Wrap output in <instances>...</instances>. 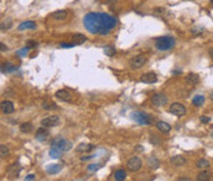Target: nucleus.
Returning a JSON list of instances; mask_svg holds the SVG:
<instances>
[{"instance_id":"nucleus-1","label":"nucleus","mask_w":213,"mask_h":181,"mask_svg":"<svg viewBox=\"0 0 213 181\" xmlns=\"http://www.w3.org/2000/svg\"><path fill=\"white\" fill-rule=\"evenodd\" d=\"M84 27L93 35H108L117 25L116 17L106 12H88L83 19Z\"/></svg>"},{"instance_id":"nucleus-2","label":"nucleus","mask_w":213,"mask_h":181,"mask_svg":"<svg viewBox=\"0 0 213 181\" xmlns=\"http://www.w3.org/2000/svg\"><path fill=\"white\" fill-rule=\"evenodd\" d=\"M174 46H175V39L170 36L159 37V38H156V41H155V48H156L158 51H161V52L169 51V49H171Z\"/></svg>"},{"instance_id":"nucleus-3","label":"nucleus","mask_w":213,"mask_h":181,"mask_svg":"<svg viewBox=\"0 0 213 181\" xmlns=\"http://www.w3.org/2000/svg\"><path fill=\"white\" fill-rule=\"evenodd\" d=\"M131 117H132V120L134 122H137L138 124H143V126H148V124H150L153 122V118L149 115L142 112V111H134V112H132L131 113Z\"/></svg>"},{"instance_id":"nucleus-4","label":"nucleus","mask_w":213,"mask_h":181,"mask_svg":"<svg viewBox=\"0 0 213 181\" xmlns=\"http://www.w3.org/2000/svg\"><path fill=\"white\" fill-rule=\"evenodd\" d=\"M52 147H54V148H57V149H59L62 152H69L71 149V147H73V144H71L70 141L66 139L64 137H57L52 142Z\"/></svg>"},{"instance_id":"nucleus-5","label":"nucleus","mask_w":213,"mask_h":181,"mask_svg":"<svg viewBox=\"0 0 213 181\" xmlns=\"http://www.w3.org/2000/svg\"><path fill=\"white\" fill-rule=\"evenodd\" d=\"M169 112L178 116V117H182L186 115V107L182 105V104H179V102H174L170 107H169Z\"/></svg>"},{"instance_id":"nucleus-6","label":"nucleus","mask_w":213,"mask_h":181,"mask_svg":"<svg viewBox=\"0 0 213 181\" xmlns=\"http://www.w3.org/2000/svg\"><path fill=\"white\" fill-rule=\"evenodd\" d=\"M152 102L154 106H158V107H161V106H165L168 104V97L161 94V93H158L155 95H153L152 97Z\"/></svg>"},{"instance_id":"nucleus-7","label":"nucleus","mask_w":213,"mask_h":181,"mask_svg":"<svg viewBox=\"0 0 213 181\" xmlns=\"http://www.w3.org/2000/svg\"><path fill=\"white\" fill-rule=\"evenodd\" d=\"M141 168H142V160L139 158H137V156H133L127 161V169L133 171V173L138 171Z\"/></svg>"},{"instance_id":"nucleus-8","label":"nucleus","mask_w":213,"mask_h":181,"mask_svg":"<svg viewBox=\"0 0 213 181\" xmlns=\"http://www.w3.org/2000/svg\"><path fill=\"white\" fill-rule=\"evenodd\" d=\"M145 62H147L145 56L138 54V56H136V57L132 58V61L129 62V66H131L132 69H138V68H141V67H143L145 64Z\"/></svg>"},{"instance_id":"nucleus-9","label":"nucleus","mask_w":213,"mask_h":181,"mask_svg":"<svg viewBox=\"0 0 213 181\" xmlns=\"http://www.w3.org/2000/svg\"><path fill=\"white\" fill-rule=\"evenodd\" d=\"M58 123H59L58 116H48V117L41 120V126H43V127H54Z\"/></svg>"},{"instance_id":"nucleus-10","label":"nucleus","mask_w":213,"mask_h":181,"mask_svg":"<svg viewBox=\"0 0 213 181\" xmlns=\"http://www.w3.org/2000/svg\"><path fill=\"white\" fill-rule=\"evenodd\" d=\"M57 99H59V100H62V101H66V102H70L71 100H73V96H71V94L68 91V90H66V89H61V90H58L57 93H56V95H54Z\"/></svg>"},{"instance_id":"nucleus-11","label":"nucleus","mask_w":213,"mask_h":181,"mask_svg":"<svg viewBox=\"0 0 213 181\" xmlns=\"http://www.w3.org/2000/svg\"><path fill=\"white\" fill-rule=\"evenodd\" d=\"M141 81L145 83V84H154V83L158 81V76H156L155 73L148 72L145 73V74H143L142 76H141Z\"/></svg>"},{"instance_id":"nucleus-12","label":"nucleus","mask_w":213,"mask_h":181,"mask_svg":"<svg viewBox=\"0 0 213 181\" xmlns=\"http://www.w3.org/2000/svg\"><path fill=\"white\" fill-rule=\"evenodd\" d=\"M48 136H49V132L46 129V127H41L36 131V139L38 142H46L48 139Z\"/></svg>"},{"instance_id":"nucleus-13","label":"nucleus","mask_w":213,"mask_h":181,"mask_svg":"<svg viewBox=\"0 0 213 181\" xmlns=\"http://www.w3.org/2000/svg\"><path fill=\"white\" fill-rule=\"evenodd\" d=\"M1 111L5 113V115H10L15 111V107H14V104L11 101H2L1 102Z\"/></svg>"},{"instance_id":"nucleus-14","label":"nucleus","mask_w":213,"mask_h":181,"mask_svg":"<svg viewBox=\"0 0 213 181\" xmlns=\"http://www.w3.org/2000/svg\"><path fill=\"white\" fill-rule=\"evenodd\" d=\"M185 80H186V83L188 84V85H197L198 83H200V76L197 75V74H195V73H188L187 75H186V78H185Z\"/></svg>"},{"instance_id":"nucleus-15","label":"nucleus","mask_w":213,"mask_h":181,"mask_svg":"<svg viewBox=\"0 0 213 181\" xmlns=\"http://www.w3.org/2000/svg\"><path fill=\"white\" fill-rule=\"evenodd\" d=\"M62 169H63V166H62L61 164H49V165H47L46 171H47L49 175H54V174L61 173Z\"/></svg>"},{"instance_id":"nucleus-16","label":"nucleus","mask_w":213,"mask_h":181,"mask_svg":"<svg viewBox=\"0 0 213 181\" xmlns=\"http://www.w3.org/2000/svg\"><path fill=\"white\" fill-rule=\"evenodd\" d=\"M147 165H148V168H150V169H158V168L160 166V161H159V159H158L156 156L152 155V156H149V158L147 159Z\"/></svg>"},{"instance_id":"nucleus-17","label":"nucleus","mask_w":213,"mask_h":181,"mask_svg":"<svg viewBox=\"0 0 213 181\" xmlns=\"http://www.w3.org/2000/svg\"><path fill=\"white\" fill-rule=\"evenodd\" d=\"M20 170H21V168H20L19 164H12V165H10L9 169H7V175L11 176V178H16V176H19Z\"/></svg>"},{"instance_id":"nucleus-18","label":"nucleus","mask_w":213,"mask_h":181,"mask_svg":"<svg viewBox=\"0 0 213 181\" xmlns=\"http://www.w3.org/2000/svg\"><path fill=\"white\" fill-rule=\"evenodd\" d=\"M35 29H36V22H34V21H25V22H21V24L17 26V30H19V31L35 30Z\"/></svg>"},{"instance_id":"nucleus-19","label":"nucleus","mask_w":213,"mask_h":181,"mask_svg":"<svg viewBox=\"0 0 213 181\" xmlns=\"http://www.w3.org/2000/svg\"><path fill=\"white\" fill-rule=\"evenodd\" d=\"M156 128L163 133H169L171 131V126L168 122H164V121H158L156 122Z\"/></svg>"},{"instance_id":"nucleus-20","label":"nucleus","mask_w":213,"mask_h":181,"mask_svg":"<svg viewBox=\"0 0 213 181\" xmlns=\"http://www.w3.org/2000/svg\"><path fill=\"white\" fill-rule=\"evenodd\" d=\"M170 163L174 165V166H182L184 164H186V158L182 156V155H175L170 159Z\"/></svg>"},{"instance_id":"nucleus-21","label":"nucleus","mask_w":213,"mask_h":181,"mask_svg":"<svg viewBox=\"0 0 213 181\" xmlns=\"http://www.w3.org/2000/svg\"><path fill=\"white\" fill-rule=\"evenodd\" d=\"M67 16H68V12L66 10H58V11H54L52 14V17L56 21H63V20L67 19Z\"/></svg>"},{"instance_id":"nucleus-22","label":"nucleus","mask_w":213,"mask_h":181,"mask_svg":"<svg viewBox=\"0 0 213 181\" xmlns=\"http://www.w3.org/2000/svg\"><path fill=\"white\" fill-rule=\"evenodd\" d=\"M95 149V147L93 144H86V143H81V144H79L78 147H76V152L78 153H89V152H91V150H94Z\"/></svg>"},{"instance_id":"nucleus-23","label":"nucleus","mask_w":213,"mask_h":181,"mask_svg":"<svg viewBox=\"0 0 213 181\" xmlns=\"http://www.w3.org/2000/svg\"><path fill=\"white\" fill-rule=\"evenodd\" d=\"M211 176H212V174H211V171L210 170H207V169H202V171L201 173H198V175H197V180L198 181H207L211 179Z\"/></svg>"},{"instance_id":"nucleus-24","label":"nucleus","mask_w":213,"mask_h":181,"mask_svg":"<svg viewBox=\"0 0 213 181\" xmlns=\"http://www.w3.org/2000/svg\"><path fill=\"white\" fill-rule=\"evenodd\" d=\"M71 38H73V43L76 44V46H80L84 42H86V37L84 35H81V34H75V35H73Z\"/></svg>"},{"instance_id":"nucleus-25","label":"nucleus","mask_w":213,"mask_h":181,"mask_svg":"<svg viewBox=\"0 0 213 181\" xmlns=\"http://www.w3.org/2000/svg\"><path fill=\"white\" fill-rule=\"evenodd\" d=\"M203 104H205V96H203V95H196V96H193V99H192V105L200 107V106H202Z\"/></svg>"},{"instance_id":"nucleus-26","label":"nucleus","mask_w":213,"mask_h":181,"mask_svg":"<svg viewBox=\"0 0 213 181\" xmlns=\"http://www.w3.org/2000/svg\"><path fill=\"white\" fill-rule=\"evenodd\" d=\"M48 154H49V156H51L52 159H59V158L62 156V150H59V149L52 147V148L49 149Z\"/></svg>"},{"instance_id":"nucleus-27","label":"nucleus","mask_w":213,"mask_h":181,"mask_svg":"<svg viewBox=\"0 0 213 181\" xmlns=\"http://www.w3.org/2000/svg\"><path fill=\"white\" fill-rule=\"evenodd\" d=\"M20 131H21L22 133H31V132L34 131V126H32V123H30V122L22 123V124L20 126Z\"/></svg>"},{"instance_id":"nucleus-28","label":"nucleus","mask_w":213,"mask_h":181,"mask_svg":"<svg viewBox=\"0 0 213 181\" xmlns=\"http://www.w3.org/2000/svg\"><path fill=\"white\" fill-rule=\"evenodd\" d=\"M196 166L198 169H208L211 166V163L208 160H206V159H198L196 161Z\"/></svg>"},{"instance_id":"nucleus-29","label":"nucleus","mask_w":213,"mask_h":181,"mask_svg":"<svg viewBox=\"0 0 213 181\" xmlns=\"http://www.w3.org/2000/svg\"><path fill=\"white\" fill-rule=\"evenodd\" d=\"M126 176H127V174H126V171L123 169H118V170L115 171V180L122 181L126 179Z\"/></svg>"},{"instance_id":"nucleus-30","label":"nucleus","mask_w":213,"mask_h":181,"mask_svg":"<svg viewBox=\"0 0 213 181\" xmlns=\"http://www.w3.org/2000/svg\"><path fill=\"white\" fill-rule=\"evenodd\" d=\"M104 53L107 57H113L116 54V48L113 46H105L104 47Z\"/></svg>"},{"instance_id":"nucleus-31","label":"nucleus","mask_w":213,"mask_h":181,"mask_svg":"<svg viewBox=\"0 0 213 181\" xmlns=\"http://www.w3.org/2000/svg\"><path fill=\"white\" fill-rule=\"evenodd\" d=\"M42 107L44 110H53V109H58V106L54 104V102H52V101H49V100H47V101H44L43 104H42Z\"/></svg>"},{"instance_id":"nucleus-32","label":"nucleus","mask_w":213,"mask_h":181,"mask_svg":"<svg viewBox=\"0 0 213 181\" xmlns=\"http://www.w3.org/2000/svg\"><path fill=\"white\" fill-rule=\"evenodd\" d=\"M16 70V67L12 66L11 63H6L2 66V73H11V72H15Z\"/></svg>"},{"instance_id":"nucleus-33","label":"nucleus","mask_w":213,"mask_h":181,"mask_svg":"<svg viewBox=\"0 0 213 181\" xmlns=\"http://www.w3.org/2000/svg\"><path fill=\"white\" fill-rule=\"evenodd\" d=\"M9 154H10V152H9V148H7L6 145H4V144L0 145V156H1V158H6Z\"/></svg>"},{"instance_id":"nucleus-34","label":"nucleus","mask_w":213,"mask_h":181,"mask_svg":"<svg viewBox=\"0 0 213 181\" xmlns=\"http://www.w3.org/2000/svg\"><path fill=\"white\" fill-rule=\"evenodd\" d=\"M100 168H101V164H90V165L88 166V170L93 173V171H97Z\"/></svg>"},{"instance_id":"nucleus-35","label":"nucleus","mask_w":213,"mask_h":181,"mask_svg":"<svg viewBox=\"0 0 213 181\" xmlns=\"http://www.w3.org/2000/svg\"><path fill=\"white\" fill-rule=\"evenodd\" d=\"M205 31V29L203 27H195V29H192L191 30V32L193 34V35H198V34H202Z\"/></svg>"},{"instance_id":"nucleus-36","label":"nucleus","mask_w":213,"mask_h":181,"mask_svg":"<svg viewBox=\"0 0 213 181\" xmlns=\"http://www.w3.org/2000/svg\"><path fill=\"white\" fill-rule=\"evenodd\" d=\"M29 51H30V47L27 46V47H25V48H22V49H20V51H17L16 53H17V54H21V56H26V54L29 53Z\"/></svg>"},{"instance_id":"nucleus-37","label":"nucleus","mask_w":213,"mask_h":181,"mask_svg":"<svg viewBox=\"0 0 213 181\" xmlns=\"http://www.w3.org/2000/svg\"><path fill=\"white\" fill-rule=\"evenodd\" d=\"M165 11H166V10H165V7H155L154 14H156V15H163Z\"/></svg>"},{"instance_id":"nucleus-38","label":"nucleus","mask_w":213,"mask_h":181,"mask_svg":"<svg viewBox=\"0 0 213 181\" xmlns=\"http://www.w3.org/2000/svg\"><path fill=\"white\" fill-rule=\"evenodd\" d=\"M150 143H153V144H159V143H160L159 137H158V136H152V137H150Z\"/></svg>"},{"instance_id":"nucleus-39","label":"nucleus","mask_w":213,"mask_h":181,"mask_svg":"<svg viewBox=\"0 0 213 181\" xmlns=\"http://www.w3.org/2000/svg\"><path fill=\"white\" fill-rule=\"evenodd\" d=\"M75 44L74 43H67V42H64V43H61L59 44V47L61 48H73Z\"/></svg>"},{"instance_id":"nucleus-40","label":"nucleus","mask_w":213,"mask_h":181,"mask_svg":"<svg viewBox=\"0 0 213 181\" xmlns=\"http://www.w3.org/2000/svg\"><path fill=\"white\" fill-rule=\"evenodd\" d=\"M200 121H201L202 123H208V122L211 121V118L207 117V116H201V117H200Z\"/></svg>"},{"instance_id":"nucleus-41","label":"nucleus","mask_w":213,"mask_h":181,"mask_svg":"<svg viewBox=\"0 0 213 181\" xmlns=\"http://www.w3.org/2000/svg\"><path fill=\"white\" fill-rule=\"evenodd\" d=\"M35 179H36L35 174H30V175H27V176L25 178V180H35Z\"/></svg>"},{"instance_id":"nucleus-42","label":"nucleus","mask_w":213,"mask_h":181,"mask_svg":"<svg viewBox=\"0 0 213 181\" xmlns=\"http://www.w3.org/2000/svg\"><path fill=\"white\" fill-rule=\"evenodd\" d=\"M94 155H88V156H81V160H88V159H91Z\"/></svg>"},{"instance_id":"nucleus-43","label":"nucleus","mask_w":213,"mask_h":181,"mask_svg":"<svg viewBox=\"0 0 213 181\" xmlns=\"http://www.w3.org/2000/svg\"><path fill=\"white\" fill-rule=\"evenodd\" d=\"M4 51H7V47L4 43H1V52H4Z\"/></svg>"},{"instance_id":"nucleus-44","label":"nucleus","mask_w":213,"mask_h":181,"mask_svg":"<svg viewBox=\"0 0 213 181\" xmlns=\"http://www.w3.org/2000/svg\"><path fill=\"white\" fill-rule=\"evenodd\" d=\"M136 150H143V148H142V145H137V148H136Z\"/></svg>"},{"instance_id":"nucleus-45","label":"nucleus","mask_w":213,"mask_h":181,"mask_svg":"<svg viewBox=\"0 0 213 181\" xmlns=\"http://www.w3.org/2000/svg\"><path fill=\"white\" fill-rule=\"evenodd\" d=\"M181 73V70H179V69H176V70H173V74H180Z\"/></svg>"},{"instance_id":"nucleus-46","label":"nucleus","mask_w":213,"mask_h":181,"mask_svg":"<svg viewBox=\"0 0 213 181\" xmlns=\"http://www.w3.org/2000/svg\"><path fill=\"white\" fill-rule=\"evenodd\" d=\"M179 181H190V179H186V178H182V179H179Z\"/></svg>"},{"instance_id":"nucleus-47","label":"nucleus","mask_w":213,"mask_h":181,"mask_svg":"<svg viewBox=\"0 0 213 181\" xmlns=\"http://www.w3.org/2000/svg\"><path fill=\"white\" fill-rule=\"evenodd\" d=\"M210 99H211V100L213 101V90L211 91V93H210Z\"/></svg>"},{"instance_id":"nucleus-48","label":"nucleus","mask_w":213,"mask_h":181,"mask_svg":"<svg viewBox=\"0 0 213 181\" xmlns=\"http://www.w3.org/2000/svg\"><path fill=\"white\" fill-rule=\"evenodd\" d=\"M210 56H211V57L213 58V48H211V49H210Z\"/></svg>"},{"instance_id":"nucleus-49","label":"nucleus","mask_w":213,"mask_h":181,"mask_svg":"<svg viewBox=\"0 0 213 181\" xmlns=\"http://www.w3.org/2000/svg\"><path fill=\"white\" fill-rule=\"evenodd\" d=\"M211 137H212V138H213V132H212V134H211Z\"/></svg>"},{"instance_id":"nucleus-50","label":"nucleus","mask_w":213,"mask_h":181,"mask_svg":"<svg viewBox=\"0 0 213 181\" xmlns=\"http://www.w3.org/2000/svg\"><path fill=\"white\" fill-rule=\"evenodd\" d=\"M211 2H212V4H213V0H211Z\"/></svg>"}]
</instances>
